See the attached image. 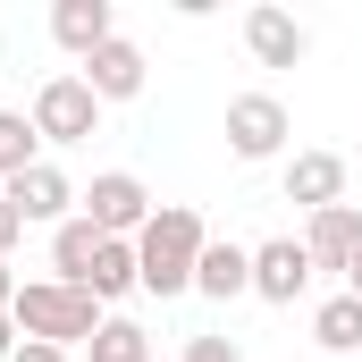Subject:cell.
<instances>
[{
  "instance_id": "24",
  "label": "cell",
  "mask_w": 362,
  "mask_h": 362,
  "mask_svg": "<svg viewBox=\"0 0 362 362\" xmlns=\"http://www.w3.org/2000/svg\"><path fill=\"white\" fill-rule=\"evenodd\" d=\"M346 295H354V303H362V262H354V270H346Z\"/></svg>"
},
{
  "instance_id": "4",
  "label": "cell",
  "mask_w": 362,
  "mask_h": 362,
  "mask_svg": "<svg viewBox=\"0 0 362 362\" xmlns=\"http://www.w3.org/2000/svg\"><path fill=\"white\" fill-rule=\"evenodd\" d=\"M286 135H295V118H286L278 93H236V101H228V152H236V160H278Z\"/></svg>"
},
{
  "instance_id": "22",
  "label": "cell",
  "mask_w": 362,
  "mask_h": 362,
  "mask_svg": "<svg viewBox=\"0 0 362 362\" xmlns=\"http://www.w3.org/2000/svg\"><path fill=\"white\" fill-rule=\"evenodd\" d=\"M17 354V320H8V312H0V362Z\"/></svg>"
},
{
  "instance_id": "6",
  "label": "cell",
  "mask_w": 362,
  "mask_h": 362,
  "mask_svg": "<svg viewBox=\"0 0 362 362\" xmlns=\"http://www.w3.org/2000/svg\"><path fill=\"white\" fill-rule=\"evenodd\" d=\"M76 76H85V85H93V101L110 110V101H135V93H144V76H152V59H144V42L110 34V42L93 51V59L76 68Z\"/></svg>"
},
{
  "instance_id": "2",
  "label": "cell",
  "mask_w": 362,
  "mask_h": 362,
  "mask_svg": "<svg viewBox=\"0 0 362 362\" xmlns=\"http://www.w3.org/2000/svg\"><path fill=\"white\" fill-rule=\"evenodd\" d=\"M8 320H17V337L76 354V346H93V329H101L110 312L93 303L85 286H68V278H25V286H17V303H8Z\"/></svg>"
},
{
  "instance_id": "15",
  "label": "cell",
  "mask_w": 362,
  "mask_h": 362,
  "mask_svg": "<svg viewBox=\"0 0 362 362\" xmlns=\"http://www.w3.org/2000/svg\"><path fill=\"white\" fill-rule=\"evenodd\" d=\"M127 286H144V270H135V236H110V245L93 253V278H85V295H93V303H118Z\"/></svg>"
},
{
  "instance_id": "16",
  "label": "cell",
  "mask_w": 362,
  "mask_h": 362,
  "mask_svg": "<svg viewBox=\"0 0 362 362\" xmlns=\"http://www.w3.org/2000/svg\"><path fill=\"white\" fill-rule=\"evenodd\" d=\"M34 160H42V135H34V118H25V110H0V185H8V177H25Z\"/></svg>"
},
{
  "instance_id": "10",
  "label": "cell",
  "mask_w": 362,
  "mask_h": 362,
  "mask_svg": "<svg viewBox=\"0 0 362 362\" xmlns=\"http://www.w3.org/2000/svg\"><path fill=\"white\" fill-rule=\"evenodd\" d=\"M303 253H312V270H354V262H362V211H354V202H337V211H312V228H303Z\"/></svg>"
},
{
  "instance_id": "20",
  "label": "cell",
  "mask_w": 362,
  "mask_h": 362,
  "mask_svg": "<svg viewBox=\"0 0 362 362\" xmlns=\"http://www.w3.org/2000/svg\"><path fill=\"white\" fill-rule=\"evenodd\" d=\"M17 245H25V211H17V202H8V194H0V262H8V253H17Z\"/></svg>"
},
{
  "instance_id": "5",
  "label": "cell",
  "mask_w": 362,
  "mask_h": 362,
  "mask_svg": "<svg viewBox=\"0 0 362 362\" xmlns=\"http://www.w3.org/2000/svg\"><path fill=\"white\" fill-rule=\"evenodd\" d=\"M76 202H85V219L101 236H144V219H152V194H144V177H127V169H101Z\"/></svg>"
},
{
  "instance_id": "11",
  "label": "cell",
  "mask_w": 362,
  "mask_h": 362,
  "mask_svg": "<svg viewBox=\"0 0 362 362\" xmlns=\"http://www.w3.org/2000/svg\"><path fill=\"white\" fill-rule=\"evenodd\" d=\"M245 51H253L262 68H303L312 34H303V25H295L286 8H270V0H262V8H245Z\"/></svg>"
},
{
  "instance_id": "19",
  "label": "cell",
  "mask_w": 362,
  "mask_h": 362,
  "mask_svg": "<svg viewBox=\"0 0 362 362\" xmlns=\"http://www.w3.org/2000/svg\"><path fill=\"white\" fill-rule=\"evenodd\" d=\"M185 362H245L236 337H185Z\"/></svg>"
},
{
  "instance_id": "14",
  "label": "cell",
  "mask_w": 362,
  "mask_h": 362,
  "mask_svg": "<svg viewBox=\"0 0 362 362\" xmlns=\"http://www.w3.org/2000/svg\"><path fill=\"white\" fill-rule=\"evenodd\" d=\"M101 245H110V236L93 228L85 211H76V219H59V228H51V278L85 286V278H93V253H101Z\"/></svg>"
},
{
  "instance_id": "23",
  "label": "cell",
  "mask_w": 362,
  "mask_h": 362,
  "mask_svg": "<svg viewBox=\"0 0 362 362\" xmlns=\"http://www.w3.org/2000/svg\"><path fill=\"white\" fill-rule=\"evenodd\" d=\"M8 303H17V270L0 262V312H8Z\"/></svg>"
},
{
  "instance_id": "9",
  "label": "cell",
  "mask_w": 362,
  "mask_h": 362,
  "mask_svg": "<svg viewBox=\"0 0 362 362\" xmlns=\"http://www.w3.org/2000/svg\"><path fill=\"white\" fill-rule=\"evenodd\" d=\"M0 194L25 211V228H34V219H51V228H59V219H76V185H68V169H59V160H34L25 177H8Z\"/></svg>"
},
{
  "instance_id": "1",
  "label": "cell",
  "mask_w": 362,
  "mask_h": 362,
  "mask_svg": "<svg viewBox=\"0 0 362 362\" xmlns=\"http://www.w3.org/2000/svg\"><path fill=\"white\" fill-rule=\"evenodd\" d=\"M202 245H211L202 211H194V202H160V211L144 219V236H135V270H144V295H194Z\"/></svg>"
},
{
  "instance_id": "21",
  "label": "cell",
  "mask_w": 362,
  "mask_h": 362,
  "mask_svg": "<svg viewBox=\"0 0 362 362\" xmlns=\"http://www.w3.org/2000/svg\"><path fill=\"white\" fill-rule=\"evenodd\" d=\"M8 362H68V354H59V346H34V337H25V346H17Z\"/></svg>"
},
{
  "instance_id": "8",
  "label": "cell",
  "mask_w": 362,
  "mask_h": 362,
  "mask_svg": "<svg viewBox=\"0 0 362 362\" xmlns=\"http://www.w3.org/2000/svg\"><path fill=\"white\" fill-rule=\"evenodd\" d=\"M110 34H118V8H110V0H51V42H59L76 68H85Z\"/></svg>"
},
{
  "instance_id": "7",
  "label": "cell",
  "mask_w": 362,
  "mask_h": 362,
  "mask_svg": "<svg viewBox=\"0 0 362 362\" xmlns=\"http://www.w3.org/2000/svg\"><path fill=\"white\" fill-rule=\"evenodd\" d=\"M312 286V253H303V236H270V245H253V295L262 303H295Z\"/></svg>"
},
{
  "instance_id": "17",
  "label": "cell",
  "mask_w": 362,
  "mask_h": 362,
  "mask_svg": "<svg viewBox=\"0 0 362 362\" xmlns=\"http://www.w3.org/2000/svg\"><path fill=\"white\" fill-rule=\"evenodd\" d=\"M312 337H320L329 354H354V346H362V303H354V295H329V303L312 312Z\"/></svg>"
},
{
  "instance_id": "13",
  "label": "cell",
  "mask_w": 362,
  "mask_h": 362,
  "mask_svg": "<svg viewBox=\"0 0 362 362\" xmlns=\"http://www.w3.org/2000/svg\"><path fill=\"white\" fill-rule=\"evenodd\" d=\"M194 295H211V303H236V295H253V245H202Z\"/></svg>"
},
{
  "instance_id": "3",
  "label": "cell",
  "mask_w": 362,
  "mask_h": 362,
  "mask_svg": "<svg viewBox=\"0 0 362 362\" xmlns=\"http://www.w3.org/2000/svg\"><path fill=\"white\" fill-rule=\"evenodd\" d=\"M25 118H34L42 144H85V135H101V101H93L85 76H42Z\"/></svg>"
},
{
  "instance_id": "18",
  "label": "cell",
  "mask_w": 362,
  "mask_h": 362,
  "mask_svg": "<svg viewBox=\"0 0 362 362\" xmlns=\"http://www.w3.org/2000/svg\"><path fill=\"white\" fill-rule=\"evenodd\" d=\"M85 362H152V337H144L135 320H118V312H110V320L93 329V346H85Z\"/></svg>"
},
{
  "instance_id": "12",
  "label": "cell",
  "mask_w": 362,
  "mask_h": 362,
  "mask_svg": "<svg viewBox=\"0 0 362 362\" xmlns=\"http://www.w3.org/2000/svg\"><path fill=\"white\" fill-rule=\"evenodd\" d=\"M286 202L295 211H337L346 202V160L337 152H295L286 160Z\"/></svg>"
}]
</instances>
